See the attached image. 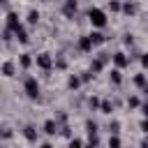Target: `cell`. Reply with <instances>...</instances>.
Segmentation results:
<instances>
[{"mask_svg": "<svg viewBox=\"0 0 148 148\" xmlns=\"http://www.w3.org/2000/svg\"><path fill=\"white\" fill-rule=\"evenodd\" d=\"M90 39H92L95 44H102V42H104V35H102V32H92V35H90Z\"/></svg>", "mask_w": 148, "mask_h": 148, "instance_id": "7c38bea8", "label": "cell"}, {"mask_svg": "<svg viewBox=\"0 0 148 148\" xmlns=\"http://www.w3.org/2000/svg\"><path fill=\"white\" fill-rule=\"evenodd\" d=\"M143 116H148V104H146V106H143Z\"/></svg>", "mask_w": 148, "mask_h": 148, "instance_id": "cb8c5ba5", "label": "cell"}, {"mask_svg": "<svg viewBox=\"0 0 148 148\" xmlns=\"http://www.w3.org/2000/svg\"><path fill=\"white\" fill-rule=\"evenodd\" d=\"M23 88H25V95H28V97H32V99L39 95V86H37V79H32V76H28V79H25Z\"/></svg>", "mask_w": 148, "mask_h": 148, "instance_id": "7a4b0ae2", "label": "cell"}, {"mask_svg": "<svg viewBox=\"0 0 148 148\" xmlns=\"http://www.w3.org/2000/svg\"><path fill=\"white\" fill-rule=\"evenodd\" d=\"M141 130H143V132H148V120H143V123H141Z\"/></svg>", "mask_w": 148, "mask_h": 148, "instance_id": "603a6c76", "label": "cell"}, {"mask_svg": "<svg viewBox=\"0 0 148 148\" xmlns=\"http://www.w3.org/2000/svg\"><path fill=\"white\" fill-rule=\"evenodd\" d=\"M90 23L95 25V28H104V23H106V14L102 12V9H90Z\"/></svg>", "mask_w": 148, "mask_h": 148, "instance_id": "6da1fadb", "label": "cell"}, {"mask_svg": "<svg viewBox=\"0 0 148 148\" xmlns=\"http://www.w3.org/2000/svg\"><path fill=\"white\" fill-rule=\"evenodd\" d=\"M95 130H97V125H95V123H88V132H90V134H95Z\"/></svg>", "mask_w": 148, "mask_h": 148, "instance_id": "44dd1931", "label": "cell"}, {"mask_svg": "<svg viewBox=\"0 0 148 148\" xmlns=\"http://www.w3.org/2000/svg\"><path fill=\"white\" fill-rule=\"evenodd\" d=\"M51 56L49 53H39L37 56V67H42V69H51Z\"/></svg>", "mask_w": 148, "mask_h": 148, "instance_id": "3957f363", "label": "cell"}, {"mask_svg": "<svg viewBox=\"0 0 148 148\" xmlns=\"http://www.w3.org/2000/svg\"><path fill=\"white\" fill-rule=\"evenodd\" d=\"M44 132H46V134H56V132H58V123H56V120H46V123H44Z\"/></svg>", "mask_w": 148, "mask_h": 148, "instance_id": "52a82bcc", "label": "cell"}, {"mask_svg": "<svg viewBox=\"0 0 148 148\" xmlns=\"http://www.w3.org/2000/svg\"><path fill=\"white\" fill-rule=\"evenodd\" d=\"M127 104H130V106H139V99H136V97H130V102H127Z\"/></svg>", "mask_w": 148, "mask_h": 148, "instance_id": "ffe728a7", "label": "cell"}, {"mask_svg": "<svg viewBox=\"0 0 148 148\" xmlns=\"http://www.w3.org/2000/svg\"><path fill=\"white\" fill-rule=\"evenodd\" d=\"M134 81H136V86H143V83H146V79H143V76H141V74H139V76H136V79H134Z\"/></svg>", "mask_w": 148, "mask_h": 148, "instance_id": "d6986e66", "label": "cell"}, {"mask_svg": "<svg viewBox=\"0 0 148 148\" xmlns=\"http://www.w3.org/2000/svg\"><path fill=\"white\" fill-rule=\"evenodd\" d=\"M79 83H81L79 76H69V88H79Z\"/></svg>", "mask_w": 148, "mask_h": 148, "instance_id": "5bb4252c", "label": "cell"}, {"mask_svg": "<svg viewBox=\"0 0 148 148\" xmlns=\"http://www.w3.org/2000/svg\"><path fill=\"white\" fill-rule=\"evenodd\" d=\"M109 7H111V9H113V12H118V9H120V5H118V2H116V0H111V2H109Z\"/></svg>", "mask_w": 148, "mask_h": 148, "instance_id": "ac0fdd59", "label": "cell"}, {"mask_svg": "<svg viewBox=\"0 0 148 148\" xmlns=\"http://www.w3.org/2000/svg\"><path fill=\"white\" fill-rule=\"evenodd\" d=\"M99 109H102L104 113H111V109H113V106H111V102H102V104H99Z\"/></svg>", "mask_w": 148, "mask_h": 148, "instance_id": "9a60e30c", "label": "cell"}, {"mask_svg": "<svg viewBox=\"0 0 148 148\" xmlns=\"http://www.w3.org/2000/svg\"><path fill=\"white\" fill-rule=\"evenodd\" d=\"M14 35H16V39H18L21 44H25V42H28V32H25V28H23V25L14 28Z\"/></svg>", "mask_w": 148, "mask_h": 148, "instance_id": "277c9868", "label": "cell"}, {"mask_svg": "<svg viewBox=\"0 0 148 148\" xmlns=\"http://www.w3.org/2000/svg\"><path fill=\"white\" fill-rule=\"evenodd\" d=\"M111 81H113V83H120V72H118V69L111 72Z\"/></svg>", "mask_w": 148, "mask_h": 148, "instance_id": "2e32d148", "label": "cell"}, {"mask_svg": "<svg viewBox=\"0 0 148 148\" xmlns=\"http://www.w3.org/2000/svg\"><path fill=\"white\" fill-rule=\"evenodd\" d=\"M18 62H21V67H30V62H32V60H30V56H28V53H23V56L18 58Z\"/></svg>", "mask_w": 148, "mask_h": 148, "instance_id": "9c48e42d", "label": "cell"}, {"mask_svg": "<svg viewBox=\"0 0 148 148\" xmlns=\"http://www.w3.org/2000/svg\"><path fill=\"white\" fill-rule=\"evenodd\" d=\"M113 62H116L118 67H125V65H127V58H125V53H116V56H113Z\"/></svg>", "mask_w": 148, "mask_h": 148, "instance_id": "ba28073f", "label": "cell"}, {"mask_svg": "<svg viewBox=\"0 0 148 148\" xmlns=\"http://www.w3.org/2000/svg\"><path fill=\"white\" fill-rule=\"evenodd\" d=\"M23 134H25V139H28V141H35V139H37V134H35V130H32V127H25V132H23Z\"/></svg>", "mask_w": 148, "mask_h": 148, "instance_id": "8fae6325", "label": "cell"}, {"mask_svg": "<svg viewBox=\"0 0 148 148\" xmlns=\"http://www.w3.org/2000/svg\"><path fill=\"white\" fill-rule=\"evenodd\" d=\"M7 28H12V30H14V28H18V16H16L14 12H9V14H7Z\"/></svg>", "mask_w": 148, "mask_h": 148, "instance_id": "8992f818", "label": "cell"}, {"mask_svg": "<svg viewBox=\"0 0 148 148\" xmlns=\"http://www.w3.org/2000/svg\"><path fill=\"white\" fill-rule=\"evenodd\" d=\"M2 72H5V76H12V74H14V65H12V62H5V65H2Z\"/></svg>", "mask_w": 148, "mask_h": 148, "instance_id": "30bf717a", "label": "cell"}, {"mask_svg": "<svg viewBox=\"0 0 148 148\" xmlns=\"http://www.w3.org/2000/svg\"><path fill=\"white\" fill-rule=\"evenodd\" d=\"M37 21H39V14H37V12H30V14H28V23H32V25H35Z\"/></svg>", "mask_w": 148, "mask_h": 148, "instance_id": "4fadbf2b", "label": "cell"}, {"mask_svg": "<svg viewBox=\"0 0 148 148\" xmlns=\"http://www.w3.org/2000/svg\"><path fill=\"white\" fill-rule=\"evenodd\" d=\"M92 44H95V42L90 39V35H88V37H81V39H79V49H81V51H90V49H92Z\"/></svg>", "mask_w": 148, "mask_h": 148, "instance_id": "5b68a950", "label": "cell"}, {"mask_svg": "<svg viewBox=\"0 0 148 148\" xmlns=\"http://www.w3.org/2000/svg\"><path fill=\"white\" fill-rule=\"evenodd\" d=\"M141 65H143V67H148V53H146V56L141 58Z\"/></svg>", "mask_w": 148, "mask_h": 148, "instance_id": "7402d4cb", "label": "cell"}, {"mask_svg": "<svg viewBox=\"0 0 148 148\" xmlns=\"http://www.w3.org/2000/svg\"><path fill=\"white\" fill-rule=\"evenodd\" d=\"M125 12H127V14H134V12H136V7H134L132 2H127V5H125Z\"/></svg>", "mask_w": 148, "mask_h": 148, "instance_id": "e0dca14e", "label": "cell"}]
</instances>
